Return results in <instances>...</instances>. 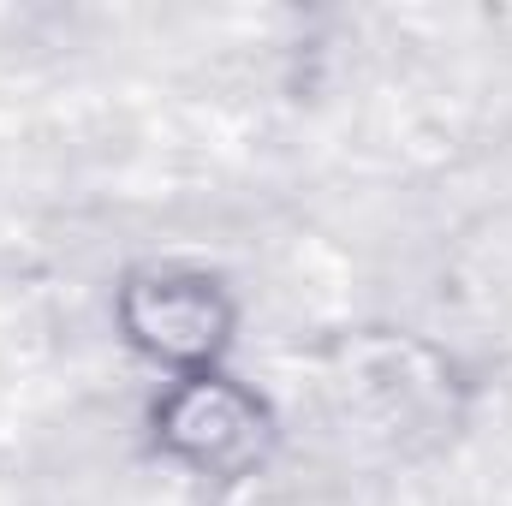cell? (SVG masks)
<instances>
[{
    "label": "cell",
    "instance_id": "cell-1",
    "mask_svg": "<svg viewBox=\"0 0 512 506\" xmlns=\"http://www.w3.org/2000/svg\"><path fill=\"white\" fill-rule=\"evenodd\" d=\"M120 334L179 376L209 370L233 340V304L209 274H137L120 286Z\"/></svg>",
    "mask_w": 512,
    "mask_h": 506
},
{
    "label": "cell",
    "instance_id": "cell-2",
    "mask_svg": "<svg viewBox=\"0 0 512 506\" xmlns=\"http://www.w3.org/2000/svg\"><path fill=\"white\" fill-rule=\"evenodd\" d=\"M155 447L197 477H239L262 447V405L221 370L179 376L155 399Z\"/></svg>",
    "mask_w": 512,
    "mask_h": 506
}]
</instances>
